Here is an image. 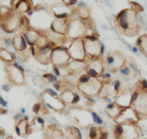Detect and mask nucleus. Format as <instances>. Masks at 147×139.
<instances>
[{
  "label": "nucleus",
  "instance_id": "f257e3e1",
  "mask_svg": "<svg viewBox=\"0 0 147 139\" xmlns=\"http://www.w3.org/2000/svg\"><path fill=\"white\" fill-rule=\"evenodd\" d=\"M137 14L131 8H126L119 11L113 20L115 28L121 33L129 37L138 35L140 32V23Z\"/></svg>",
  "mask_w": 147,
  "mask_h": 139
},
{
  "label": "nucleus",
  "instance_id": "f03ea898",
  "mask_svg": "<svg viewBox=\"0 0 147 139\" xmlns=\"http://www.w3.org/2000/svg\"><path fill=\"white\" fill-rule=\"evenodd\" d=\"M86 55V60L102 57L105 52V46L98 39V35L86 34L82 38Z\"/></svg>",
  "mask_w": 147,
  "mask_h": 139
},
{
  "label": "nucleus",
  "instance_id": "7ed1b4c3",
  "mask_svg": "<svg viewBox=\"0 0 147 139\" xmlns=\"http://www.w3.org/2000/svg\"><path fill=\"white\" fill-rule=\"evenodd\" d=\"M21 16L9 7L6 8V11H2L0 18V28L7 33H13L18 31L21 22Z\"/></svg>",
  "mask_w": 147,
  "mask_h": 139
},
{
  "label": "nucleus",
  "instance_id": "20e7f679",
  "mask_svg": "<svg viewBox=\"0 0 147 139\" xmlns=\"http://www.w3.org/2000/svg\"><path fill=\"white\" fill-rule=\"evenodd\" d=\"M4 70L6 73L7 82L10 87H20L26 83L24 69L16 62L13 64H7Z\"/></svg>",
  "mask_w": 147,
  "mask_h": 139
},
{
  "label": "nucleus",
  "instance_id": "39448f33",
  "mask_svg": "<svg viewBox=\"0 0 147 139\" xmlns=\"http://www.w3.org/2000/svg\"><path fill=\"white\" fill-rule=\"evenodd\" d=\"M67 115L74 123L80 127L86 128L93 124L91 111L87 109L79 107H71L68 110Z\"/></svg>",
  "mask_w": 147,
  "mask_h": 139
},
{
  "label": "nucleus",
  "instance_id": "423d86ee",
  "mask_svg": "<svg viewBox=\"0 0 147 139\" xmlns=\"http://www.w3.org/2000/svg\"><path fill=\"white\" fill-rule=\"evenodd\" d=\"M87 31H88V27L85 20H82L78 18H71L66 38L70 41L83 38L87 33Z\"/></svg>",
  "mask_w": 147,
  "mask_h": 139
},
{
  "label": "nucleus",
  "instance_id": "0eeeda50",
  "mask_svg": "<svg viewBox=\"0 0 147 139\" xmlns=\"http://www.w3.org/2000/svg\"><path fill=\"white\" fill-rule=\"evenodd\" d=\"M31 50V54L40 64L47 66L51 64V54L54 47H56L53 43H49L47 45L43 47H35V46H30Z\"/></svg>",
  "mask_w": 147,
  "mask_h": 139
},
{
  "label": "nucleus",
  "instance_id": "6e6552de",
  "mask_svg": "<svg viewBox=\"0 0 147 139\" xmlns=\"http://www.w3.org/2000/svg\"><path fill=\"white\" fill-rule=\"evenodd\" d=\"M102 86L103 83L98 78L91 77V79L86 84L76 85V89L84 96L88 97V98H93V97L98 96L101 89H102Z\"/></svg>",
  "mask_w": 147,
  "mask_h": 139
},
{
  "label": "nucleus",
  "instance_id": "1a4fd4ad",
  "mask_svg": "<svg viewBox=\"0 0 147 139\" xmlns=\"http://www.w3.org/2000/svg\"><path fill=\"white\" fill-rule=\"evenodd\" d=\"M71 60L67 47L64 45L54 47L51 54V64L53 66H64Z\"/></svg>",
  "mask_w": 147,
  "mask_h": 139
},
{
  "label": "nucleus",
  "instance_id": "9d476101",
  "mask_svg": "<svg viewBox=\"0 0 147 139\" xmlns=\"http://www.w3.org/2000/svg\"><path fill=\"white\" fill-rule=\"evenodd\" d=\"M74 8L75 7H68L63 3H54L46 7V11L55 18H69L73 15Z\"/></svg>",
  "mask_w": 147,
  "mask_h": 139
},
{
  "label": "nucleus",
  "instance_id": "9b49d317",
  "mask_svg": "<svg viewBox=\"0 0 147 139\" xmlns=\"http://www.w3.org/2000/svg\"><path fill=\"white\" fill-rule=\"evenodd\" d=\"M40 101H42L48 107V109L53 110L54 112H57L59 113H63L66 108V105L64 104V102L59 97L52 96L45 91H43L40 94Z\"/></svg>",
  "mask_w": 147,
  "mask_h": 139
},
{
  "label": "nucleus",
  "instance_id": "f8f14e48",
  "mask_svg": "<svg viewBox=\"0 0 147 139\" xmlns=\"http://www.w3.org/2000/svg\"><path fill=\"white\" fill-rule=\"evenodd\" d=\"M67 50L71 59L78 60V61H86V55L82 38L71 41V43L67 48Z\"/></svg>",
  "mask_w": 147,
  "mask_h": 139
},
{
  "label": "nucleus",
  "instance_id": "ddd939ff",
  "mask_svg": "<svg viewBox=\"0 0 147 139\" xmlns=\"http://www.w3.org/2000/svg\"><path fill=\"white\" fill-rule=\"evenodd\" d=\"M114 121L119 124H136L140 121V117L131 107H127L122 109L121 113Z\"/></svg>",
  "mask_w": 147,
  "mask_h": 139
},
{
  "label": "nucleus",
  "instance_id": "4468645a",
  "mask_svg": "<svg viewBox=\"0 0 147 139\" xmlns=\"http://www.w3.org/2000/svg\"><path fill=\"white\" fill-rule=\"evenodd\" d=\"M87 64L86 68V73L92 78H98L100 75L104 72V63L102 57L86 60Z\"/></svg>",
  "mask_w": 147,
  "mask_h": 139
},
{
  "label": "nucleus",
  "instance_id": "2eb2a0df",
  "mask_svg": "<svg viewBox=\"0 0 147 139\" xmlns=\"http://www.w3.org/2000/svg\"><path fill=\"white\" fill-rule=\"evenodd\" d=\"M102 60L104 66L106 64L109 68H111L113 71H117L125 63L126 59L124 58L123 54H121V52H118V51H115V52L106 55V57L104 59L102 58Z\"/></svg>",
  "mask_w": 147,
  "mask_h": 139
},
{
  "label": "nucleus",
  "instance_id": "dca6fc26",
  "mask_svg": "<svg viewBox=\"0 0 147 139\" xmlns=\"http://www.w3.org/2000/svg\"><path fill=\"white\" fill-rule=\"evenodd\" d=\"M131 107L139 115L140 119L147 117V91H140L137 100L133 102Z\"/></svg>",
  "mask_w": 147,
  "mask_h": 139
},
{
  "label": "nucleus",
  "instance_id": "f3484780",
  "mask_svg": "<svg viewBox=\"0 0 147 139\" xmlns=\"http://www.w3.org/2000/svg\"><path fill=\"white\" fill-rule=\"evenodd\" d=\"M33 7L32 0H10V8L20 15H24L30 12Z\"/></svg>",
  "mask_w": 147,
  "mask_h": 139
},
{
  "label": "nucleus",
  "instance_id": "a211bd4d",
  "mask_svg": "<svg viewBox=\"0 0 147 139\" xmlns=\"http://www.w3.org/2000/svg\"><path fill=\"white\" fill-rule=\"evenodd\" d=\"M15 132L17 135L20 137H27V136H29L31 133H33L30 128L29 117L25 115V116L21 118L20 120L16 121Z\"/></svg>",
  "mask_w": 147,
  "mask_h": 139
},
{
  "label": "nucleus",
  "instance_id": "6ab92c4d",
  "mask_svg": "<svg viewBox=\"0 0 147 139\" xmlns=\"http://www.w3.org/2000/svg\"><path fill=\"white\" fill-rule=\"evenodd\" d=\"M71 18H55L53 21L51 23L50 29L53 32H56L58 34L66 36L69 23H70Z\"/></svg>",
  "mask_w": 147,
  "mask_h": 139
},
{
  "label": "nucleus",
  "instance_id": "aec40b11",
  "mask_svg": "<svg viewBox=\"0 0 147 139\" xmlns=\"http://www.w3.org/2000/svg\"><path fill=\"white\" fill-rule=\"evenodd\" d=\"M44 139H64L63 131L58 127V124L50 123L43 130Z\"/></svg>",
  "mask_w": 147,
  "mask_h": 139
},
{
  "label": "nucleus",
  "instance_id": "412c9836",
  "mask_svg": "<svg viewBox=\"0 0 147 139\" xmlns=\"http://www.w3.org/2000/svg\"><path fill=\"white\" fill-rule=\"evenodd\" d=\"M123 133L119 139H138L142 135L141 128L136 124H122Z\"/></svg>",
  "mask_w": 147,
  "mask_h": 139
},
{
  "label": "nucleus",
  "instance_id": "4be33fe9",
  "mask_svg": "<svg viewBox=\"0 0 147 139\" xmlns=\"http://www.w3.org/2000/svg\"><path fill=\"white\" fill-rule=\"evenodd\" d=\"M86 61H78V60L71 59L66 64V67L68 69L69 76H76L78 74H81L86 71Z\"/></svg>",
  "mask_w": 147,
  "mask_h": 139
},
{
  "label": "nucleus",
  "instance_id": "5701e85b",
  "mask_svg": "<svg viewBox=\"0 0 147 139\" xmlns=\"http://www.w3.org/2000/svg\"><path fill=\"white\" fill-rule=\"evenodd\" d=\"M132 92L130 90H121L114 99V101L121 108L131 107V100Z\"/></svg>",
  "mask_w": 147,
  "mask_h": 139
},
{
  "label": "nucleus",
  "instance_id": "b1692460",
  "mask_svg": "<svg viewBox=\"0 0 147 139\" xmlns=\"http://www.w3.org/2000/svg\"><path fill=\"white\" fill-rule=\"evenodd\" d=\"M21 33L23 34V36H24L28 45L34 46L40 36V31L34 29V28H32V27H30L23 32H21Z\"/></svg>",
  "mask_w": 147,
  "mask_h": 139
},
{
  "label": "nucleus",
  "instance_id": "393cba45",
  "mask_svg": "<svg viewBox=\"0 0 147 139\" xmlns=\"http://www.w3.org/2000/svg\"><path fill=\"white\" fill-rule=\"evenodd\" d=\"M43 31L45 35L47 36L50 43H53L55 46H62L66 43V41H67L66 36H63V35L56 33V32H53L51 29L43 30Z\"/></svg>",
  "mask_w": 147,
  "mask_h": 139
},
{
  "label": "nucleus",
  "instance_id": "a878e982",
  "mask_svg": "<svg viewBox=\"0 0 147 139\" xmlns=\"http://www.w3.org/2000/svg\"><path fill=\"white\" fill-rule=\"evenodd\" d=\"M11 41H12L13 48L15 49L18 53H21L23 51H25L26 49L29 48L28 47L29 45H28L24 36H23V34L20 33V32H18V33L14 35Z\"/></svg>",
  "mask_w": 147,
  "mask_h": 139
},
{
  "label": "nucleus",
  "instance_id": "bb28decb",
  "mask_svg": "<svg viewBox=\"0 0 147 139\" xmlns=\"http://www.w3.org/2000/svg\"><path fill=\"white\" fill-rule=\"evenodd\" d=\"M72 17H76L82 20H87L90 18V9L84 3H80L76 7L74 8Z\"/></svg>",
  "mask_w": 147,
  "mask_h": 139
},
{
  "label": "nucleus",
  "instance_id": "cd10ccee",
  "mask_svg": "<svg viewBox=\"0 0 147 139\" xmlns=\"http://www.w3.org/2000/svg\"><path fill=\"white\" fill-rule=\"evenodd\" d=\"M64 139H82L80 129L75 125L66 126L63 130Z\"/></svg>",
  "mask_w": 147,
  "mask_h": 139
},
{
  "label": "nucleus",
  "instance_id": "c85d7f7f",
  "mask_svg": "<svg viewBox=\"0 0 147 139\" xmlns=\"http://www.w3.org/2000/svg\"><path fill=\"white\" fill-rule=\"evenodd\" d=\"M30 124V128L32 132H41L44 130V128L46 126L44 118L37 116V115H35V116L31 119Z\"/></svg>",
  "mask_w": 147,
  "mask_h": 139
},
{
  "label": "nucleus",
  "instance_id": "c756f323",
  "mask_svg": "<svg viewBox=\"0 0 147 139\" xmlns=\"http://www.w3.org/2000/svg\"><path fill=\"white\" fill-rule=\"evenodd\" d=\"M122 109L123 108H121V106L118 105L115 101H112L111 103H109L106 105V113H107V114L110 118H112L114 120L119 116V114L121 113Z\"/></svg>",
  "mask_w": 147,
  "mask_h": 139
},
{
  "label": "nucleus",
  "instance_id": "7c9ffc66",
  "mask_svg": "<svg viewBox=\"0 0 147 139\" xmlns=\"http://www.w3.org/2000/svg\"><path fill=\"white\" fill-rule=\"evenodd\" d=\"M32 112H33L37 116H40L42 118L44 116H49V113H50L48 107L42 102V101L36 102L33 105V107H32Z\"/></svg>",
  "mask_w": 147,
  "mask_h": 139
},
{
  "label": "nucleus",
  "instance_id": "2f4dec72",
  "mask_svg": "<svg viewBox=\"0 0 147 139\" xmlns=\"http://www.w3.org/2000/svg\"><path fill=\"white\" fill-rule=\"evenodd\" d=\"M0 60L6 64H13L16 62V55L10 51L0 46Z\"/></svg>",
  "mask_w": 147,
  "mask_h": 139
},
{
  "label": "nucleus",
  "instance_id": "473e14b6",
  "mask_svg": "<svg viewBox=\"0 0 147 139\" xmlns=\"http://www.w3.org/2000/svg\"><path fill=\"white\" fill-rule=\"evenodd\" d=\"M142 54L147 57V34L141 35L136 41V45Z\"/></svg>",
  "mask_w": 147,
  "mask_h": 139
},
{
  "label": "nucleus",
  "instance_id": "72a5a7b5",
  "mask_svg": "<svg viewBox=\"0 0 147 139\" xmlns=\"http://www.w3.org/2000/svg\"><path fill=\"white\" fill-rule=\"evenodd\" d=\"M86 136L88 139H98L99 133H100V126L98 125H92L86 128Z\"/></svg>",
  "mask_w": 147,
  "mask_h": 139
},
{
  "label": "nucleus",
  "instance_id": "f704fd0d",
  "mask_svg": "<svg viewBox=\"0 0 147 139\" xmlns=\"http://www.w3.org/2000/svg\"><path fill=\"white\" fill-rule=\"evenodd\" d=\"M53 74L57 77H69V72L68 69L66 67V66H53Z\"/></svg>",
  "mask_w": 147,
  "mask_h": 139
},
{
  "label": "nucleus",
  "instance_id": "c9c22d12",
  "mask_svg": "<svg viewBox=\"0 0 147 139\" xmlns=\"http://www.w3.org/2000/svg\"><path fill=\"white\" fill-rule=\"evenodd\" d=\"M41 79L42 81L45 83L46 85L47 84H51V85H53L54 83H56L59 79L58 77L54 75V74H52V73H45L43 74L42 76H41Z\"/></svg>",
  "mask_w": 147,
  "mask_h": 139
},
{
  "label": "nucleus",
  "instance_id": "e433bc0d",
  "mask_svg": "<svg viewBox=\"0 0 147 139\" xmlns=\"http://www.w3.org/2000/svg\"><path fill=\"white\" fill-rule=\"evenodd\" d=\"M119 72L121 73V75L123 76V77H134V75L132 74L131 68L129 67V66H128L126 63H124L122 66L119 67Z\"/></svg>",
  "mask_w": 147,
  "mask_h": 139
},
{
  "label": "nucleus",
  "instance_id": "4c0bfd02",
  "mask_svg": "<svg viewBox=\"0 0 147 139\" xmlns=\"http://www.w3.org/2000/svg\"><path fill=\"white\" fill-rule=\"evenodd\" d=\"M125 63L128 64L129 67L131 68V70L133 75H134V77L137 76V74L139 73V69H138V66H137V64H135V62L133 61V60H131V59H130V60L126 59L125 60Z\"/></svg>",
  "mask_w": 147,
  "mask_h": 139
},
{
  "label": "nucleus",
  "instance_id": "58836bf2",
  "mask_svg": "<svg viewBox=\"0 0 147 139\" xmlns=\"http://www.w3.org/2000/svg\"><path fill=\"white\" fill-rule=\"evenodd\" d=\"M113 133H114V136H115V139H119V137H121L122 136V133H123V125L122 124H119V123L114 124Z\"/></svg>",
  "mask_w": 147,
  "mask_h": 139
},
{
  "label": "nucleus",
  "instance_id": "ea45409f",
  "mask_svg": "<svg viewBox=\"0 0 147 139\" xmlns=\"http://www.w3.org/2000/svg\"><path fill=\"white\" fill-rule=\"evenodd\" d=\"M110 83H111L115 93H116V95H118L119 92L122 90V84H121V80H119V79H114V80L110 81Z\"/></svg>",
  "mask_w": 147,
  "mask_h": 139
},
{
  "label": "nucleus",
  "instance_id": "a19ab883",
  "mask_svg": "<svg viewBox=\"0 0 147 139\" xmlns=\"http://www.w3.org/2000/svg\"><path fill=\"white\" fill-rule=\"evenodd\" d=\"M91 114H92V120H93V123L96 124V125L98 126H101L103 124V120L102 118L100 117V115L96 113V112H93V111H91Z\"/></svg>",
  "mask_w": 147,
  "mask_h": 139
},
{
  "label": "nucleus",
  "instance_id": "79ce46f5",
  "mask_svg": "<svg viewBox=\"0 0 147 139\" xmlns=\"http://www.w3.org/2000/svg\"><path fill=\"white\" fill-rule=\"evenodd\" d=\"M136 90L139 91H147V80L142 78L136 84Z\"/></svg>",
  "mask_w": 147,
  "mask_h": 139
},
{
  "label": "nucleus",
  "instance_id": "37998d69",
  "mask_svg": "<svg viewBox=\"0 0 147 139\" xmlns=\"http://www.w3.org/2000/svg\"><path fill=\"white\" fill-rule=\"evenodd\" d=\"M109 138V132L105 127L102 125L100 126V133H99V136L98 139H108Z\"/></svg>",
  "mask_w": 147,
  "mask_h": 139
},
{
  "label": "nucleus",
  "instance_id": "c03bdc74",
  "mask_svg": "<svg viewBox=\"0 0 147 139\" xmlns=\"http://www.w3.org/2000/svg\"><path fill=\"white\" fill-rule=\"evenodd\" d=\"M131 4V9H133L135 12H137L138 14H139L140 12H142V10H144V7H142L139 4H137V3H134V2H130Z\"/></svg>",
  "mask_w": 147,
  "mask_h": 139
},
{
  "label": "nucleus",
  "instance_id": "a18cd8bd",
  "mask_svg": "<svg viewBox=\"0 0 147 139\" xmlns=\"http://www.w3.org/2000/svg\"><path fill=\"white\" fill-rule=\"evenodd\" d=\"M0 43H3V44L7 46L9 44H11L10 43V39H8L7 37L4 36V35H2L1 33H0Z\"/></svg>",
  "mask_w": 147,
  "mask_h": 139
},
{
  "label": "nucleus",
  "instance_id": "49530a36",
  "mask_svg": "<svg viewBox=\"0 0 147 139\" xmlns=\"http://www.w3.org/2000/svg\"><path fill=\"white\" fill-rule=\"evenodd\" d=\"M44 91L45 92H47L48 94L50 95H52V96H54V97H59V93L56 91V90H54L53 87H45L44 89Z\"/></svg>",
  "mask_w": 147,
  "mask_h": 139
},
{
  "label": "nucleus",
  "instance_id": "de8ad7c7",
  "mask_svg": "<svg viewBox=\"0 0 147 139\" xmlns=\"http://www.w3.org/2000/svg\"><path fill=\"white\" fill-rule=\"evenodd\" d=\"M76 2H77V0H62V3H63L64 5H66L68 7L74 6Z\"/></svg>",
  "mask_w": 147,
  "mask_h": 139
},
{
  "label": "nucleus",
  "instance_id": "09e8293b",
  "mask_svg": "<svg viewBox=\"0 0 147 139\" xmlns=\"http://www.w3.org/2000/svg\"><path fill=\"white\" fill-rule=\"evenodd\" d=\"M107 104H109V103H111L112 101H114V99L112 98V97H110V96H106L105 98H103L102 99Z\"/></svg>",
  "mask_w": 147,
  "mask_h": 139
},
{
  "label": "nucleus",
  "instance_id": "8fccbe9b",
  "mask_svg": "<svg viewBox=\"0 0 147 139\" xmlns=\"http://www.w3.org/2000/svg\"><path fill=\"white\" fill-rule=\"evenodd\" d=\"M0 106H1V107H3V108H5V109H6L7 106V102L2 98L1 95H0Z\"/></svg>",
  "mask_w": 147,
  "mask_h": 139
},
{
  "label": "nucleus",
  "instance_id": "3c124183",
  "mask_svg": "<svg viewBox=\"0 0 147 139\" xmlns=\"http://www.w3.org/2000/svg\"><path fill=\"white\" fill-rule=\"evenodd\" d=\"M1 87H2V90L4 91H6V92H8L9 90H10V86H9L7 83V84H3Z\"/></svg>",
  "mask_w": 147,
  "mask_h": 139
},
{
  "label": "nucleus",
  "instance_id": "603ef678",
  "mask_svg": "<svg viewBox=\"0 0 147 139\" xmlns=\"http://www.w3.org/2000/svg\"><path fill=\"white\" fill-rule=\"evenodd\" d=\"M6 136H5V130L2 128V127H0V138H5Z\"/></svg>",
  "mask_w": 147,
  "mask_h": 139
},
{
  "label": "nucleus",
  "instance_id": "864d4df0",
  "mask_svg": "<svg viewBox=\"0 0 147 139\" xmlns=\"http://www.w3.org/2000/svg\"><path fill=\"white\" fill-rule=\"evenodd\" d=\"M131 50L134 54H138V53H139V49H138L137 46H131Z\"/></svg>",
  "mask_w": 147,
  "mask_h": 139
},
{
  "label": "nucleus",
  "instance_id": "5fc2aeb1",
  "mask_svg": "<svg viewBox=\"0 0 147 139\" xmlns=\"http://www.w3.org/2000/svg\"><path fill=\"white\" fill-rule=\"evenodd\" d=\"M4 139H14L12 136H7L6 137H5Z\"/></svg>",
  "mask_w": 147,
  "mask_h": 139
},
{
  "label": "nucleus",
  "instance_id": "6e6d98bb",
  "mask_svg": "<svg viewBox=\"0 0 147 139\" xmlns=\"http://www.w3.org/2000/svg\"><path fill=\"white\" fill-rule=\"evenodd\" d=\"M0 18H1V7H0Z\"/></svg>",
  "mask_w": 147,
  "mask_h": 139
},
{
  "label": "nucleus",
  "instance_id": "4d7b16f0",
  "mask_svg": "<svg viewBox=\"0 0 147 139\" xmlns=\"http://www.w3.org/2000/svg\"><path fill=\"white\" fill-rule=\"evenodd\" d=\"M86 139H88V138H86Z\"/></svg>",
  "mask_w": 147,
  "mask_h": 139
},
{
  "label": "nucleus",
  "instance_id": "13d9d810",
  "mask_svg": "<svg viewBox=\"0 0 147 139\" xmlns=\"http://www.w3.org/2000/svg\"><path fill=\"white\" fill-rule=\"evenodd\" d=\"M144 139H146V138H144Z\"/></svg>",
  "mask_w": 147,
  "mask_h": 139
}]
</instances>
